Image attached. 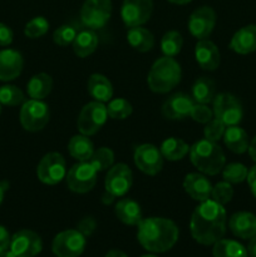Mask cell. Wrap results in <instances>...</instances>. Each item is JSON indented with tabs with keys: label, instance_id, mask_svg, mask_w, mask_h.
Segmentation results:
<instances>
[{
	"label": "cell",
	"instance_id": "cell-1",
	"mask_svg": "<svg viewBox=\"0 0 256 257\" xmlns=\"http://www.w3.org/2000/svg\"><path fill=\"white\" fill-rule=\"evenodd\" d=\"M226 210L213 200L202 201L191 216V235L201 245H213L226 233Z\"/></svg>",
	"mask_w": 256,
	"mask_h": 257
},
{
	"label": "cell",
	"instance_id": "cell-2",
	"mask_svg": "<svg viewBox=\"0 0 256 257\" xmlns=\"http://www.w3.org/2000/svg\"><path fill=\"white\" fill-rule=\"evenodd\" d=\"M178 235V227L168 218H145L138 225V241L150 252H166L171 250L177 242Z\"/></svg>",
	"mask_w": 256,
	"mask_h": 257
},
{
	"label": "cell",
	"instance_id": "cell-3",
	"mask_svg": "<svg viewBox=\"0 0 256 257\" xmlns=\"http://www.w3.org/2000/svg\"><path fill=\"white\" fill-rule=\"evenodd\" d=\"M190 160L200 172L215 176L225 167V153L217 142L201 140L190 147Z\"/></svg>",
	"mask_w": 256,
	"mask_h": 257
},
{
	"label": "cell",
	"instance_id": "cell-4",
	"mask_svg": "<svg viewBox=\"0 0 256 257\" xmlns=\"http://www.w3.org/2000/svg\"><path fill=\"white\" fill-rule=\"evenodd\" d=\"M181 65L175 58L162 57L151 67L147 77L148 87L152 92L165 94L172 90L181 82Z\"/></svg>",
	"mask_w": 256,
	"mask_h": 257
},
{
	"label": "cell",
	"instance_id": "cell-5",
	"mask_svg": "<svg viewBox=\"0 0 256 257\" xmlns=\"http://www.w3.org/2000/svg\"><path fill=\"white\" fill-rule=\"evenodd\" d=\"M107 118V105H104V103L97 100L87 103L78 115V131L88 137L94 136L105 124Z\"/></svg>",
	"mask_w": 256,
	"mask_h": 257
},
{
	"label": "cell",
	"instance_id": "cell-6",
	"mask_svg": "<svg viewBox=\"0 0 256 257\" xmlns=\"http://www.w3.org/2000/svg\"><path fill=\"white\" fill-rule=\"evenodd\" d=\"M50 118L49 105L39 99L25 100L20 109V123L28 132L42 131Z\"/></svg>",
	"mask_w": 256,
	"mask_h": 257
},
{
	"label": "cell",
	"instance_id": "cell-7",
	"mask_svg": "<svg viewBox=\"0 0 256 257\" xmlns=\"http://www.w3.org/2000/svg\"><path fill=\"white\" fill-rule=\"evenodd\" d=\"M213 115L225 125H237L242 120L241 102L231 93H220L213 99Z\"/></svg>",
	"mask_w": 256,
	"mask_h": 257
},
{
	"label": "cell",
	"instance_id": "cell-8",
	"mask_svg": "<svg viewBox=\"0 0 256 257\" xmlns=\"http://www.w3.org/2000/svg\"><path fill=\"white\" fill-rule=\"evenodd\" d=\"M112 15L110 0H85L80 9V19L85 28L102 29Z\"/></svg>",
	"mask_w": 256,
	"mask_h": 257
},
{
	"label": "cell",
	"instance_id": "cell-9",
	"mask_svg": "<svg viewBox=\"0 0 256 257\" xmlns=\"http://www.w3.org/2000/svg\"><path fill=\"white\" fill-rule=\"evenodd\" d=\"M97 171L89 161L78 162L67 173V186L75 193H87L93 190L97 183Z\"/></svg>",
	"mask_w": 256,
	"mask_h": 257
},
{
	"label": "cell",
	"instance_id": "cell-10",
	"mask_svg": "<svg viewBox=\"0 0 256 257\" xmlns=\"http://www.w3.org/2000/svg\"><path fill=\"white\" fill-rule=\"evenodd\" d=\"M133 183V175L131 168L124 163L113 165L108 170L104 180L105 193L115 197H123L127 195Z\"/></svg>",
	"mask_w": 256,
	"mask_h": 257
},
{
	"label": "cell",
	"instance_id": "cell-11",
	"mask_svg": "<svg viewBox=\"0 0 256 257\" xmlns=\"http://www.w3.org/2000/svg\"><path fill=\"white\" fill-rule=\"evenodd\" d=\"M37 175L45 185L54 186L59 183L67 175L64 157L58 152L47 153L38 165Z\"/></svg>",
	"mask_w": 256,
	"mask_h": 257
},
{
	"label": "cell",
	"instance_id": "cell-12",
	"mask_svg": "<svg viewBox=\"0 0 256 257\" xmlns=\"http://www.w3.org/2000/svg\"><path fill=\"white\" fill-rule=\"evenodd\" d=\"M85 248V237L78 230L58 233L52 243V251L58 257H78Z\"/></svg>",
	"mask_w": 256,
	"mask_h": 257
},
{
	"label": "cell",
	"instance_id": "cell-13",
	"mask_svg": "<svg viewBox=\"0 0 256 257\" xmlns=\"http://www.w3.org/2000/svg\"><path fill=\"white\" fill-rule=\"evenodd\" d=\"M152 10V0H123L120 17L127 28L142 27L150 20Z\"/></svg>",
	"mask_w": 256,
	"mask_h": 257
},
{
	"label": "cell",
	"instance_id": "cell-14",
	"mask_svg": "<svg viewBox=\"0 0 256 257\" xmlns=\"http://www.w3.org/2000/svg\"><path fill=\"white\" fill-rule=\"evenodd\" d=\"M135 163L140 171L148 176H156L163 167V156L160 148L153 145H141L135 151Z\"/></svg>",
	"mask_w": 256,
	"mask_h": 257
},
{
	"label": "cell",
	"instance_id": "cell-15",
	"mask_svg": "<svg viewBox=\"0 0 256 257\" xmlns=\"http://www.w3.org/2000/svg\"><path fill=\"white\" fill-rule=\"evenodd\" d=\"M42 248V238L32 230L18 231L10 241V250L17 257H34L40 253Z\"/></svg>",
	"mask_w": 256,
	"mask_h": 257
},
{
	"label": "cell",
	"instance_id": "cell-16",
	"mask_svg": "<svg viewBox=\"0 0 256 257\" xmlns=\"http://www.w3.org/2000/svg\"><path fill=\"white\" fill-rule=\"evenodd\" d=\"M216 24V13L210 7H200L190 15L188 30L198 40L206 39L212 33Z\"/></svg>",
	"mask_w": 256,
	"mask_h": 257
},
{
	"label": "cell",
	"instance_id": "cell-17",
	"mask_svg": "<svg viewBox=\"0 0 256 257\" xmlns=\"http://www.w3.org/2000/svg\"><path fill=\"white\" fill-rule=\"evenodd\" d=\"M195 100L185 93H175L162 105L163 117L171 120H181L191 114Z\"/></svg>",
	"mask_w": 256,
	"mask_h": 257
},
{
	"label": "cell",
	"instance_id": "cell-18",
	"mask_svg": "<svg viewBox=\"0 0 256 257\" xmlns=\"http://www.w3.org/2000/svg\"><path fill=\"white\" fill-rule=\"evenodd\" d=\"M23 60L22 54L18 50L5 49L0 52V80L9 82L22 74Z\"/></svg>",
	"mask_w": 256,
	"mask_h": 257
},
{
	"label": "cell",
	"instance_id": "cell-19",
	"mask_svg": "<svg viewBox=\"0 0 256 257\" xmlns=\"http://www.w3.org/2000/svg\"><path fill=\"white\" fill-rule=\"evenodd\" d=\"M195 58L203 70L217 69L221 60L218 48L208 39L198 40L195 47Z\"/></svg>",
	"mask_w": 256,
	"mask_h": 257
},
{
	"label": "cell",
	"instance_id": "cell-20",
	"mask_svg": "<svg viewBox=\"0 0 256 257\" xmlns=\"http://www.w3.org/2000/svg\"><path fill=\"white\" fill-rule=\"evenodd\" d=\"M183 188L186 193L195 201H202L211 198L212 185L206 176L201 173H188L183 181Z\"/></svg>",
	"mask_w": 256,
	"mask_h": 257
},
{
	"label": "cell",
	"instance_id": "cell-21",
	"mask_svg": "<svg viewBox=\"0 0 256 257\" xmlns=\"http://www.w3.org/2000/svg\"><path fill=\"white\" fill-rule=\"evenodd\" d=\"M228 227L236 237L248 240L256 235V216L250 212H236L228 221Z\"/></svg>",
	"mask_w": 256,
	"mask_h": 257
},
{
	"label": "cell",
	"instance_id": "cell-22",
	"mask_svg": "<svg viewBox=\"0 0 256 257\" xmlns=\"http://www.w3.org/2000/svg\"><path fill=\"white\" fill-rule=\"evenodd\" d=\"M230 48L237 54H250L256 50V24L246 25L233 34Z\"/></svg>",
	"mask_w": 256,
	"mask_h": 257
},
{
	"label": "cell",
	"instance_id": "cell-23",
	"mask_svg": "<svg viewBox=\"0 0 256 257\" xmlns=\"http://www.w3.org/2000/svg\"><path fill=\"white\" fill-rule=\"evenodd\" d=\"M115 215L120 222L128 226H138L142 217L141 206L132 198H122L115 205Z\"/></svg>",
	"mask_w": 256,
	"mask_h": 257
},
{
	"label": "cell",
	"instance_id": "cell-24",
	"mask_svg": "<svg viewBox=\"0 0 256 257\" xmlns=\"http://www.w3.org/2000/svg\"><path fill=\"white\" fill-rule=\"evenodd\" d=\"M88 93L97 102H109L113 97V87L107 77L94 73L88 79Z\"/></svg>",
	"mask_w": 256,
	"mask_h": 257
},
{
	"label": "cell",
	"instance_id": "cell-25",
	"mask_svg": "<svg viewBox=\"0 0 256 257\" xmlns=\"http://www.w3.org/2000/svg\"><path fill=\"white\" fill-rule=\"evenodd\" d=\"M222 138L226 147L236 155L245 153L250 146L247 133L238 125H228L225 130Z\"/></svg>",
	"mask_w": 256,
	"mask_h": 257
},
{
	"label": "cell",
	"instance_id": "cell-26",
	"mask_svg": "<svg viewBox=\"0 0 256 257\" xmlns=\"http://www.w3.org/2000/svg\"><path fill=\"white\" fill-rule=\"evenodd\" d=\"M73 50L79 58H85L94 53L98 47V37L94 30L82 29L77 33L75 39L73 42Z\"/></svg>",
	"mask_w": 256,
	"mask_h": 257
},
{
	"label": "cell",
	"instance_id": "cell-27",
	"mask_svg": "<svg viewBox=\"0 0 256 257\" xmlns=\"http://www.w3.org/2000/svg\"><path fill=\"white\" fill-rule=\"evenodd\" d=\"M68 151H69V155L78 162H84V161H89V158L92 157L94 152V146L88 136L80 133L70 138L68 143Z\"/></svg>",
	"mask_w": 256,
	"mask_h": 257
},
{
	"label": "cell",
	"instance_id": "cell-28",
	"mask_svg": "<svg viewBox=\"0 0 256 257\" xmlns=\"http://www.w3.org/2000/svg\"><path fill=\"white\" fill-rule=\"evenodd\" d=\"M127 40L131 47L141 53L150 52L155 47V37L150 30L142 27L130 28L127 33Z\"/></svg>",
	"mask_w": 256,
	"mask_h": 257
},
{
	"label": "cell",
	"instance_id": "cell-29",
	"mask_svg": "<svg viewBox=\"0 0 256 257\" xmlns=\"http://www.w3.org/2000/svg\"><path fill=\"white\" fill-rule=\"evenodd\" d=\"M53 88V79L47 73H39L30 78L27 85V92L32 99L43 100Z\"/></svg>",
	"mask_w": 256,
	"mask_h": 257
},
{
	"label": "cell",
	"instance_id": "cell-30",
	"mask_svg": "<svg viewBox=\"0 0 256 257\" xmlns=\"http://www.w3.org/2000/svg\"><path fill=\"white\" fill-rule=\"evenodd\" d=\"M216 97V85L212 79L207 77H201L196 79L192 85V99L195 103L208 104L213 102Z\"/></svg>",
	"mask_w": 256,
	"mask_h": 257
},
{
	"label": "cell",
	"instance_id": "cell-31",
	"mask_svg": "<svg viewBox=\"0 0 256 257\" xmlns=\"http://www.w3.org/2000/svg\"><path fill=\"white\" fill-rule=\"evenodd\" d=\"M160 151L165 160L175 162V161L182 160L190 152V146L180 138L171 137L163 141Z\"/></svg>",
	"mask_w": 256,
	"mask_h": 257
},
{
	"label": "cell",
	"instance_id": "cell-32",
	"mask_svg": "<svg viewBox=\"0 0 256 257\" xmlns=\"http://www.w3.org/2000/svg\"><path fill=\"white\" fill-rule=\"evenodd\" d=\"M213 257H247V250L233 240L221 238L213 243Z\"/></svg>",
	"mask_w": 256,
	"mask_h": 257
},
{
	"label": "cell",
	"instance_id": "cell-33",
	"mask_svg": "<svg viewBox=\"0 0 256 257\" xmlns=\"http://www.w3.org/2000/svg\"><path fill=\"white\" fill-rule=\"evenodd\" d=\"M183 45V38L176 30H170L166 33L161 40V50L165 54V57L173 58L181 52Z\"/></svg>",
	"mask_w": 256,
	"mask_h": 257
},
{
	"label": "cell",
	"instance_id": "cell-34",
	"mask_svg": "<svg viewBox=\"0 0 256 257\" xmlns=\"http://www.w3.org/2000/svg\"><path fill=\"white\" fill-rule=\"evenodd\" d=\"M89 163L95 168L97 172L109 170L114 163V153L110 148L100 147L93 152L92 157L89 158Z\"/></svg>",
	"mask_w": 256,
	"mask_h": 257
},
{
	"label": "cell",
	"instance_id": "cell-35",
	"mask_svg": "<svg viewBox=\"0 0 256 257\" xmlns=\"http://www.w3.org/2000/svg\"><path fill=\"white\" fill-rule=\"evenodd\" d=\"M132 104L124 98L110 99L107 105L108 117L112 119H125L132 114Z\"/></svg>",
	"mask_w": 256,
	"mask_h": 257
},
{
	"label": "cell",
	"instance_id": "cell-36",
	"mask_svg": "<svg viewBox=\"0 0 256 257\" xmlns=\"http://www.w3.org/2000/svg\"><path fill=\"white\" fill-rule=\"evenodd\" d=\"M25 102V95L20 88L15 85H3L0 87V103L9 107L23 104Z\"/></svg>",
	"mask_w": 256,
	"mask_h": 257
},
{
	"label": "cell",
	"instance_id": "cell-37",
	"mask_svg": "<svg viewBox=\"0 0 256 257\" xmlns=\"http://www.w3.org/2000/svg\"><path fill=\"white\" fill-rule=\"evenodd\" d=\"M248 170L246 166L241 163H230L222 168V177L226 182L235 185V183H241L247 178Z\"/></svg>",
	"mask_w": 256,
	"mask_h": 257
},
{
	"label": "cell",
	"instance_id": "cell-38",
	"mask_svg": "<svg viewBox=\"0 0 256 257\" xmlns=\"http://www.w3.org/2000/svg\"><path fill=\"white\" fill-rule=\"evenodd\" d=\"M48 30H49V22L44 17H35L27 23L24 34L30 39H37L47 34Z\"/></svg>",
	"mask_w": 256,
	"mask_h": 257
},
{
	"label": "cell",
	"instance_id": "cell-39",
	"mask_svg": "<svg viewBox=\"0 0 256 257\" xmlns=\"http://www.w3.org/2000/svg\"><path fill=\"white\" fill-rule=\"evenodd\" d=\"M233 196V188L231 186V183L226 182H218L215 187H212L211 191V200H213L215 202L220 203V205L225 206L226 203L230 202L232 200Z\"/></svg>",
	"mask_w": 256,
	"mask_h": 257
},
{
	"label": "cell",
	"instance_id": "cell-40",
	"mask_svg": "<svg viewBox=\"0 0 256 257\" xmlns=\"http://www.w3.org/2000/svg\"><path fill=\"white\" fill-rule=\"evenodd\" d=\"M77 33V30L72 25H62L54 30L53 40H54L55 44L60 45V47H68V45L73 44Z\"/></svg>",
	"mask_w": 256,
	"mask_h": 257
},
{
	"label": "cell",
	"instance_id": "cell-41",
	"mask_svg": "<svg viewBox=\"0 0 256 257\" xmlns=\"http://www.w3.org/2000/svg\"><path fill=\"white\" fill-rule=\"evenodd\" d=\"M226 125L223 124L221 120L218 119H211L210 122L206 123L205 130H203V135H205L206 140L211 141V142H218L221 138L223 137V133H225Z\"/></svg>",
	"mask_w": 256,
	"mask_h": 257
},
{
	"label": "cell",
	"instance_id": "cell-42",
	"mask_svg": "<svg viewBox=\"0 0 256 257\" xmlns=\"http://www.w3.org/2000/svg\"><path fill=\"white\" fill-rule=\"evenodd\" d=\"M190 117L192 118L195 122L206 124V123H208L213 118V110L211 109V108H208L207 104L195 103L192 107V110H191Z\"/></svg>",
	"mask_w": 256,
	"mask_h": 257
},
{
	"label": "cell",
	"instance_id": "cell-43",
	"mask_svg": "<svg viewBox=\"0 0 256 257\" xmlns=\"http://www.w3.org/2000/svg\"><path fill=\"white\" fill-rule=\"evenodd\" d=\"M95 227H97V222H95L94 218L89 216V217H84L83 220L79 221L77 230L79 231L84 237H87V236H90L94 232Z\"/></svg>",
	"mask_w": 256,
	"mask_h": 257
},
{
	"label": "cell",
	"instance_id": "cell-44",
	"mask_svg": "<svg viewBox=\"0 0 256 257\" xmlns=\"http://www.w3.org/2000/svg\"><path fill=\"white\" fill-rule=\"evenodd\" d=\"M13 38H14L13 30L10 29L8 25L0 23V45H2V47L10 45L13 42Z\"/></svg>",
	"mask_w": 256,
	"mask_h": 257
},
{
	"label": "cell",
	"instance_id": "cell-45",
	"mask_svg": "<svg viewBox=\"0 0 256 257\" xmlns=\"http://www.w3.org/2000/svg\"><path fill=\"white\" fill-rule=\"evenodd\" d=\"M10 241H12V238H10L8 230L3 227V226H0V253L4 252L5 250L10 247Z\"/></svg>",
	"mask_w": 256,
	"mask_h": 257
},
{
	"label": "cell",
	"instance_id": "cell-46",
	"mask_svg": "<svg viewBox=\"0 0 256 257\" xmlns=\"http://www.w3.org/2000/svg\"><path fill=\"white\" fill-rule=\"evenodd\" d=\"M246 180H247L248 187H250L253 197L256 198V166H253V167L248 171V175Z\"/></svg>",
	"mask_w": 256,
	"mask_h": 257
},
{
	"label": "cell",
	"instance_id": "cell-47",
	"mask_svg": "<svg viewBox=\"0 0 256 257\" xmlns=\"http://www.w3.org/2000/svg\"><path fill=\"white\" fill-rule=\"evenodd\" d=\"M247 255L250 257H256V235L250 238V243L247 247Z\"/></svg>",
	"mask_w": 256,
	"mask_h": 257
},
{
	"label": "cell",
	"instance_id": "cell-48",
	"mask_svg": "<svg viewBox=\"0 0 256 257\" xmlns=\"http://www.w3.org/2000/svg\"><path fill=\"white\" fill-rule=\"evenodd\" d=\"M248 155L252 158V161L256 162V136L252 138V141L250 142V146H248Z\"/></svg>",
	"mask_w": 256,
	"mask_h": 257
},
{
	"label": "cell",
	"instance_id": "cell-49",
	"mask_svg": "<svg viewBox=\"0 0 256 257\" xmlns=\"http://www.w3.org/2000/svg\"><path fill=\"white\" fill-rule=\"evenodd\" d=\"M105 257H128L125 255L123 251H119V250H110L108 251V253L105 255Z\"/></svg>",
	"mask_w": 256,
	"mask_h": 257
},
{
	"label": "cell",
	"instance_id": "cell-50",
	"mask_svg": "<svg viewBox=\"0 0 256 257\" xmlns=\"http://www.w3.org/2000/svg\"><path fill=\"white\" fill-rule=\"evenodd\" d=\"M170 3H172V4H177V5H185V4H188L190 2H192V0H168Z\"/></svg>",
	"mask_w": 256,
	"mask_h": 257
},
{
	"label": "cell",
	"instance_id": "cell-51",
	"mask_svg": "<svg viewBox=\"0 0 256 257\" xmlns=\"http://www.w3.org/2000/svg\"><path fill=\"white\" fill-rule=\"evenodd\" d=\"M0 257H17V256H15L14 253H13V251H12V250H10V251L5 250L4 252L0 253Z\"/></svg>",
	"mask_w": 256,
	"mask_h": 257
},
{
	"label": "cell",
	"instance_id": "cell-52",
	"mask_svg": "<svg viewBox=\"0 0 256 257\" xmlns=\"http://www.w3.org/2000/svg\"><path fill=\"white\" fill-rule=\"evenodd\" d=\"M4 190L5 188H3V185L0 183V205H2L3 200H4Z\"/></svg>",
	"mask_w": 256,
	"mask_h": 257
},
{
	"label": "cell",
	"instance_id": "cell-53",
	"mask_svg": "<svg viewBox=\"0 0 256 257\" xmlns=\"http://www.w3.org/2000/svg\"><path fill=\"white\" fill-rule=\"evenodd\" d=\"M142 257H158V256H155V255H145V256H142Z\"/></svg>",
	"mask_w": 256,
	"mask_h": 257
},
{
	"label": "cell",
	"instance_id": "cell-54",
	"mask_svg": "<svg viewBox=\"0 0 256 257\" xmlns=\"http://www.w3.org/2000/svg\"><path fill=\"white\" fill-rule=\"evenodd\" d=\"M0 112H2V103H0Z\"/></svg>",
	"mask_w": 256,
	"mask_h": 257
}]
</instances>
